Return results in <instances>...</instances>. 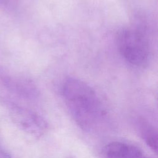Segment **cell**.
<instances>
[{"label":"cell","instance_id":"cell-1","mask_svg":"<svg viewBox=\"0 0 158 158\" xmlns=\"http://www.w3.org/2000/svg\"><path fill=\"white\" fill-rule=\"evenodd\" d=\"M62 94L70 114L81 128L91 131L104 123L106 109L96 92L88 84L69 77L63 83Z\"/></svg>","mask_w":158,"mask_h":158},{"label":"cell","instance_id":"cell-2","mask_svg":"<svg viewBox=\"0 0 158 158\" xmlns=\"http://www.w3.org/2000/svg\"><path fill=\"white\" fill-rule=\"evenodd\" d=\"M118 51L124 60L132 66H146L151 56L148 38L143 30L125 28L120 30L116 35Z\"/></svg>","mask_w":158,"mask_h":158},{"label":"cell","instance_id":"cell-3","mask_svg":"<svg viewBox=\"0 0 158 158\" xmlns=\"http://www.w3.org/2000/svg\"><path fill=\"white\" fill-rule=\"evenodd\" d=\"M101 158H147L137 147L123 142L115 141L106 145Z\"/></svg>","mask_w":158,"mask_h":158},{"label":"cell","instance_id":"cell-4","mask_svg":"<svg viewBox=\"0 0 158 158\" xmlns=\"http://www.w3.org/2000/svg\"><path fill=\"white\" fill-rule=\"evenodd\" d=\"M18 123L27 132L35 136L43 135L47 125L44 120L40 116L29 112H22L19 116H16Z\"/></svg>","mask_w":158,"mask_h":158},{"label":"cell","instance_id":"cell-5","mask_svg":"<svg viewBox=\"0 0 158 158\" xmlns=\"http://www.w3.org/2000/svg\"><path fill=\"white\" fill-rule=\"evenodd\" d=\"M143 133L146 144L156 153L157 150V132L152 128H147V129L144 131Z\"/></svg>","mask_w":158,"mask_h":158},{"label":"cell","instance_id":"cell-6","mask_svg":"<svg viewBox=\"0 0 158 158\" xmlns=\"http://www.w3.org/2000/svg\"><path fill=\"white\" fill-rule=\"evenodd\" d=\"M1 1L3 2H6V3H8V2H10L12 0H0Z\"/></svg>","mask_w":158,"mask_h":158}]
</instances>
